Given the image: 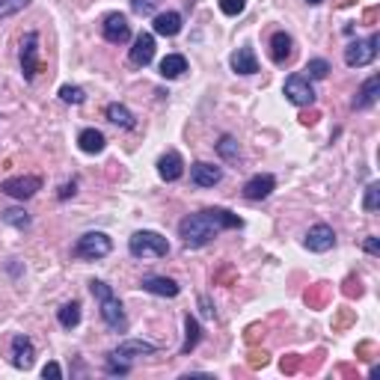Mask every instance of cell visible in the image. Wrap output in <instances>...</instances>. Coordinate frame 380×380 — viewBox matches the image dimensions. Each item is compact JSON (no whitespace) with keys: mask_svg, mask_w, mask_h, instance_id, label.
I'll list each match as a JSON object with an SVG mask.
<instances>
[{"mask_svg":"<svg viewBox=\"0 0 380 380\" xmlns=\"http://www.w3.org/2000/svg\"><path fill=\"white\" fill-rule=\"evenodd\" d=\"M27 6H30V0H0V21L9 15H18Z\"/></svg>","mask_w":380,"mask_h":380,"instance_id":"31","label":"cell"},{"mask_svg":"<svg viewBox=\"0 0 380 380\" xmlns=\"http://www.w3.org/2000/svg\"><path fill=\"white\" fill-rule=\"evenodd\" d=\"M0 217H3V223L15 226V229H21V232L30 226V217L21 211V208H6V211H0Z\"/></svg>","mask_w":380,"mask_h":380,"instance_id":"28","label":"cell"},{"mask_svg":"<svg viewBox=\"0 0 380 380\" xmlns=\"http://www.w3.org/2000/svg\"><path fill=\"white\" fill-rule=\"evenodd\" d=\"M306 3H309V6H318V3H324V0H306Z\"/></svg>","mask_w":380,"mask_h":380,"instance_id":"44","label":"cell"},{"mask_svg":"<svg viewBox=\"0 0 380 380\" xmlns=\"http://www.w3.org/2000/svg\"><path fill=\"white\" fill-rule=\"evenodd\" d=\"M89 292L98 297V306H102V321L107 324V330H113V333H125L128 330V318L122 312V303H119V297L113 294V288L102 279H93L89 283Z\"/></svg>","mask_w":380,"mask_h":380,"instance_id":"2","label":"cell"},{"mask_svg":"<svg viewBox=\"0 0 380 380\" xmlns=\"http://www.w3.org/2000/svg\"><path fill=\"white\" fill-rule=\"evenodd\" d=\"M158 348L152 342H143V339H128V342H122L116 348V357H122V359H134V357H146V354H155Z\"/></svg>","mask_w":380,"mask_h":380,"instance_id":"21","label":"cell"},{"mask_svg":"<svg viewBox=\"0 0 380 380\" xmlns=\"http://www.w3.org/2000/svg\"><path fill=\"white\" fill-rule=\"evenodd\" d=\"M333 247H336L333 226L315 223V226L306 232V249H312V253H327V249H333Z\"/></svg>","mask_w":380,"mask_h":380,"instance_id":"11","label":"cell"},{"mask_svg":"<svg viewBox=\"0 0 380 380\" xmlns=\"http://www.w3.org/2000/svg\"><path fill=\"white\" fill-rule=\"evenodd\" d=\"M36 363V348L27 336H12V365L15 368H33Z\"/></svg>","mask_w":380,"mask_h":380,"instance_id":"13","label":"cell"},{"mask_svg":"<svg viewBox=\"0 0 380 380\" xmlns=\"http://www.w3.org/2000/svg\"><path fill=\"white\" fill-rule=\"evenodd\" d=\"M377 205H380V184L377 182H372L365 187V202H363V208L368 214H374L377 211Z\"/></svg>","mask_w":380,"mask_h":380,"instance_id":"32","label":"cell"},{"mask_svg":"<svg viewBox=\"0 0 380 380\" xmlns=\"http://www.w3.org/2000/svg\"><path fill=\"white\" fill-rule=\"evenodd\" d=\"M0 190H3L6 196H12V199H30V196H36L39 190H42V178L39 175H15V178H6L3 184H0Z\"/></svg>","mask_w":380,"mask_h":380,"instance_id":"7","label":"cell"},{"mask_svg":"<svg viewBox=\"0 0 380 380\" xmlns=\"http://www.w3.org/2000/svg\"><path fill=\"white\" fill-rule=\"evenodd\" d=\"M306 77H309V81H324V77L330 75V63H327V59H321V57H318V59H309V63H306Z\"/></svg>","mask_w":380,"mask_h":380,"instance_id":"29","label":"cell"},{"mask_svg":"<svg viewBox=\"0 0 380 380\" xmlns=\"http://www.w3.org/2000/svg\"><path fill=\"white\" fill-rule=\"evenodd\" d=\"M377 95H380V77L372 75L363 86H359V93H357V98H354V110H368V107L377 102Z\"/></svg>","mask_w":380,"mask_h":380,"instance_id":"19","label":"cell"},{"mask_svg":"<svg viewBox=\"0 0 380 380\" xmlns=\"http://www.w3.org/2000/svg\"><path fill=\"white\" fill-rule=\"evenodd\" d=\"M36 72H39V33L30 30V33H24V39H21V75H24V81H33Z\"/></svg>","mask_w":380,"mask_h":380,"instance_id":"8","label":"cell"},{"mask_svg":"<svg viewBox=\"0 0 380 380\" xmlns=\"http://www.w3.org/2000/svg\"><path fill=\"white\" fill-rule=\"evenodd\" d=\"M241 226H244V220L232 211H226V208H205V211L187 214L178 223V238L184 241V247L199 249V247L211 244L223 229H241Z\"/></svg>","mask_w":380,"mask_h":380,"instance_id":"1","label":"cell"},{"mask_svg":"<svg viewBox=\"0 0 380 380\" xmlns=\"http://www.w3.org/2000/svg\"><path fill=\"white\" fill-rule=\"evenodd\" d=\"M110 249H113V241H110L104 232H86V235L77 238L72 256L75 258H86V262H95V258L110 256Z\"/></svg>","mask_w":380,"mask_h":380,"instance_id":"4","label":"cell"},{"mask_svg":"<svg viewBox=\"0 0 380 380\" xmlns=\"http://www.w3.org/2000/svg\"><path fill=\"white\" fill-rule=\"evenodd\" d=\"M77 146H81V152H86V155H102L107 140L102 131H95V128H84V131L77 134Z\"/></svg>","mask_w":380,"mask_h":380,"instance_id":"20","label":"cell"},{"mask_svg":"<svg viewBox=\"0 0 380 380\" xmlns=\"http://www.w3.org/2000/svg\"><path fill=\"white\" fill-rule=\"evenodd\" d=\"M217 155L223 158V161H238L241 158V149H238V140L235 137H229V134H223L220 137V143H217Z\"/></svg>","mask_w":380,"mask_h":380,"instance_id":"27","label":"cell"},{"mask_svg":"<svg viewBox=\"0 0 380 380\" xmlns=\"http://www.w3.org/2000/svg\"><path fill=\"white\" fill-rule=\"evenodd\" d=\"M249 365L253 368H258V365H267V354L262 351V354H253V359H249Z\"/></svg>","mask_w":380,"mask_h":380,"instance_id":"40","label":"cell"},{"mask_svg":"<svg viewBox=\"0 0 380 380\" xmlns=\"http://www.w3.org/2000/svg\"><path fill=\"white\" fill-rule=\"evenodd\" d=\"M102 33L110 45H125L131 39V24H128V18L122 12H110L102 21Z\"/></svg>","mask_w":380,"mask_h":380,"instance_id":"9","label":"cell"},{"mask_svg":"<svg viewBox=\"0 0 380 380\" xmlns=\"http://www.w3.org/2000/svg\"><path fill=\"white\" fill-rule=\"evenodd\" d=\"M190 178H193L196 187H214L223 182V169L214 167V164H205V161H196L190 167Z\"/></svg>","mask_w":380,"mask_h":380,"instance_id":"14","label":"cell"},{"mask_svg":"<svg viewBox=\"0 0 380 380\" xmlns=\"http://www.w3.org/2000/svg\"><path fill=\"white\" fill-rule=\"evenodd\" d=\"M42 377H45V380H48V377L59 380V377H63V368H59V363H48V365L42 368Z\"/></svg>","mask_w":380,"mask_h":380,"instance_id":"37","label":"cell"},{"mask_svg":"<svg viewBox=\"0 0 380 380\" xmlns=\"http://www.w3.org/2000/svg\"><path fill=\"white\" fill-rule=\"evenodd\" d=\"M199 306H202L205 318H214V309H211V303H208V297H199Z\"/></svg>","mask_w":380,"mask_h":380,"instance_id":"41","label":"cell"},{"mask_svg":"<svg viewBox=\"0 0 380 380\" xmlns=\"http://www.w3.org/2000/svg\"><path fill=\"white\" fill-rule=\"evenodd\" d=\"M75 182H68V184H63V190H59V199H68V196H75Z\"/></svg>","mask_w":380,"mask_h":380,"instance_id":"42","label":"cell"},{"mask_svg":"<svg viewBox=\"0 0 380 380\" xmlns=\"http://www.w3.org/2000/svg\"><path fill=\"white\" fill-rule=\"evenodd\" d=\"M321 300H324V283H318V285H315V292H306V303L318 306Z\"/></svg>","mask_w":380,"mask_h":380,"instance_id":"36","label":"cell"},{"mask_svg":"<svg viewBox=\"0 0 380 380\" xmlns=\"http://www.w3.org/2000/svg\"><path fill=\"white\" fill-rule=\"evenodd\" d=\"M155 33L158 36H178L182 33V15L178 12H161V15H155Z\"/></svg>","mask_w":380,"mask_h":380,"instance_id":"22","label":"cell"},{"mask_svg":"<svg viewBox=\"0 0 380 380\" xmlns=\"http://www.w3.org/2000/svg\"><path fill=\"white\" fill-rule=\"evenodd\" d=\"M229 63H232V72H235V75H256V72H258V59H256V51H253L249 45L238 48Z\"/></svg>","mask_w":380,"mask_h":380,"instance_id":"17","label":"cell"},{"mask_svg":"<svg viewBox=\"0 0 380 380\" xmlns=\"http://www.w3.org/2000/svg\"><path fill=\"white\" fill-rule=\"evenodd\" d=\"M377 45H380V36L372 33L368 39H357V42H351L345 48V63L351 68H363L368 63H374L377 57Z\"/></svg>","mask_w":380,"mask_h":380,"instance_id":"5","label":"cell"},{"mask_svg":"<svg viewBox=\"0 0 380 380\" xmlns=\"http://www.w3.org/2000/svg\"><path fill=\"white\" fill-rule=\"evenodd\" d=\"M184 72H187V59L182 54H169L161 59V77H167V81H175Z\"/></svg>","mask_w":380,"mask_h":380,"instance_id":"23","label":"cell"},{"mask_svg":"<svg viewBox=\"0 0 380 380\" xmlns=\"http://www.w3.org/2000/svg\"><path fill=\"white\" fill-rule=\"evenodd\" d=\"M274 190H276V178L271 173H258L244 184L241 193H244V199H249V202H262V199H267Z\"/></svg>","mask_w":380,"mask_h":380,"instance_id":"10","label":"cell"},{"mask_svg":"<svg viewBox=\"0 0 380 380\" xmlns=\"http://www.w3.org/2000/svg\"><path fill=\"white\" fill-rule=\"evenodd\" d=\"M158 175L164 178V182H178V178L184 175V161L178 152H167L161 155V161H158Z\"/></svg>","mask_w":380,"mask_h":380,"instance_id":"15","label":"cell"},{"mask_svg":"<svg viewBox=\"0 0 380 380\" xmlns=\"http://www.w3.org/2000/svg\"><path fill=\"white\" fill-rule=\"evenodd\" d=\"M292 57H294V42H292V36L279 30V33L271 36V59H274L276 66H285Z\"/></svg>","mask_w":380,"mask_h":380,"instance_id":"16","label":"cell"},{"mask_svg":"<svg viewBox=\"0 0 380 380\" xmlns=\"http://www.w3.org/2000/svg\"><path fill=\"white\" fill-rule=\"evenodd\" d=\"M152 59H155V36L152 33H140L134 39V48H131V66L146 68Z\"/></svg>","mask_w":380,"mask_h":380,"instance_id":"12","label":"cell"},{"mask_svg":"<svg viewBox=\"0 0 380 380\" xmlns=\"http://www.w3.org/2000/svg\"><path fill=\"white\" fill-rule=\"evenodd\" d=\"M297 368H300V357H297V354H292V357L283 359V372H285V374H294Z\"/></svg>","mask_w":380,"mask_h":380,"instance_id":"38","label":"cell"},{"mask_svg":"<svg viewBox=\"0 0 380 380\" xmlns=\"http://www.w3.org/2000/svg\"><path fill=\"white\" fill-rule=\"evenodd\" d=\"M107 372L110 374H128V372H131V365H128V363H116V357L107 354Z\"/></svg>","mask_w":380,"mask_h":380,"instance_id":"35","label":"cell"},{"mask_svg":"<svg viewBox=\"0 0 380 380\" xmlns=\"http://www.w3.org/2000/svg\"><path fill=\"white\" fill-rule=\"evenodd\" d=\"M107 119L113 125H119V128H134L137 122H134V113L131 110H128L125 104H110L107 107Z\"/></svg>","mask_w":380,"mask_h":380,"instance_id":"26","label":"cell"},{"mask_svg":"<svg viewBox=\"0 0 380 380\" xmlns=\"http://www.w3.org/2000/svg\"><path fill=\"white\" fill-rule=\"evenodd\" d=\"M59 98H63L66 104H84V102H86V93H84L81 86L66 84V86H59Z\"/></svg>","mask_w":380,"mask_h":380,"instance_id":"30","label":"cell"},{"mask_svg":"<svg viewBox=\"0 0 380 380\" xmlns=\"http://www.w3.org/2000/svg\"><path fill=\"white\" fill-rule=\"evenodd\" d=\"M128 253L134 258H164L169 253V241L158 232H134L128 241Z\"/></svg>","mask_w":380,"mask_h":380,"instance_id":"3","label":"cell"},{"mask_svg":"<svg viewBox=\"0 0 380 380\" xmlns=\"http://www.w3.org/2000/svg\"><path fill=\"white\" fill-rule=\"evenodd\" d=\"M244 6H247V0H220V12L223 15H241L244 12Z\"/></svg>","mask_w":380,"mask_h":380,"instance_id":"34","label":"cell"},{"mask_svg":"<svg viewBox=\"0 0 380 380\" xmlns=\"http://www.w3.org/2000/svg\"><path fill=\"white\" fill-rule=\"evenodd\" d=\"M140 285H143V292L158 294V297H175L178 292H182L175 279H169V276H146Z\"/></svg>","mask_w":380,"mask_h":380,"instance_id":"18","label":"cell"},{"mask_svg":"<svg viewBox=\"0 0 380 380\" xmlns=\"http://www.w3.org/2000/svg\"><path fill=\"white\" fill-rule=\"evenodd\" d=\"M315 119H318V113H303V116H300V122H303V125H315Z\"/></svg>","mask_w":380,"mask_h":380,"instance_id":"43","label":"cell"},{"mask_svg":"<svg viewBox=\"0 0 380 380\" xmlns=\"http://www.w3.org/2000/svg\"><path fill=\"white\" fill-rule=\"evenodd\" d=\"M363 247H365V253H372V256L380 253V241H377L374 235H372V238H365V244H363Z\"/></svg>","mask_w":380,"mask_h":380,"instance_id":"39","label":"cell"},{"mask_svg":"<svg viewBox=\"0 0 380 380\" xmlns=\"http://www.w3.org/2000/svg\"><path fill=\"white\" fill-rule=\"evenodd\" d=\"M199 339H202V330H199V321L193 315H187L184 318V345H182V354L187 357L193 348L199 345Z\"/></svg>","mask_w":380,"mask_h":380,"instance_id":"25","label":"cell"},{"mask_svg":"<svg viewBox=\"0 0 380 380\" xmlns=\"http://www.w3.org/2000/svg\"><path fill=\"white\" fill-rule=\"evenodd\" d=\"M285 98L297 107H309L315 104V89H312V81L306 75H288L285 81Z\"/></svg>","mask_w":380,"mask_h":380,"instance_id":"6","label":"cell"},{"mask_svg":"<svg viewBox=\"0 0 380 380\" xmlns=\"http://www.w3.org/2000/svg\"><path fill=\"white\" fill-rule=\"evenodd\" d=\"M158 6H161V0H131V9L137 15H155Z\"/></svg>","mask_w":380,"mask_h":380,"instance_id":"33","label":"cell"},{"mask_svg":"<svg viewBox=\"0 0 380 380\" xmlns=\"http://www.w3.org/2000/svg\"><path fill=\"white\" fill-rule=\"evenodd\" d=\"M57 321H59V327H66V330L77 327V324H81V303H77V300H72V303H63V306L57 309Z\"/></svg>","mask_w":380,"mask_h":380,"instance_id":"24","label":"cell"}]
</instances>
